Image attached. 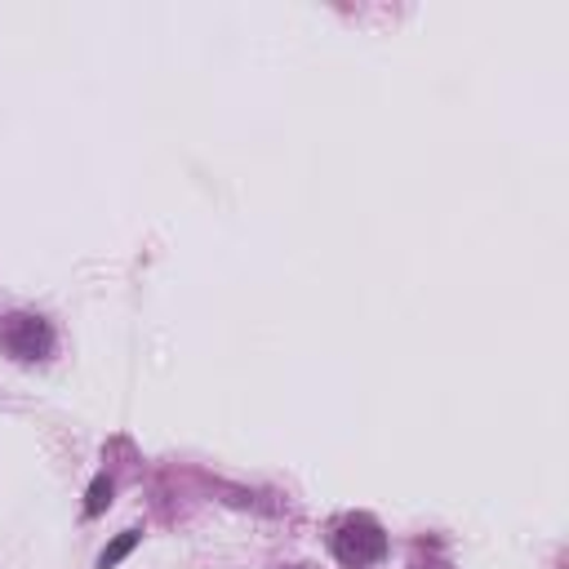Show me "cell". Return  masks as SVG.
Returning <instances> with one entry per match:
<instances>
[{
    "instance_id": "6da1fadb",
    "label": "cell",
    "mask_w": 569,
    "mask_h": 569,
    "mask_svg": "<svg viewBox=\"0 0 569 569\" xmlns=\"http://www.w3.org/2000/svg\"><path fill=\"white\" fill-rule=\"evenodd\" d=\"M333 556L347 565V569H365V565H378L387 556V533L378 520L369 516H347L333 525Z\"/></svg>"
},
{
    "instance_id": "277c9868",
    "label": "cell",
    "mask_w": 569,
    "mask_h": 569,
    "mask_svg": "<svg viewBox=\"0 0 569 569\" xmlns=\"http://www.w3.org/2000/svg\"><path fill=\"white\" fill-rule=\"evenodd\" d=\"M107 493H111V485H107V480H98V485H93V493H89V516H93V511H102Z\"/></svg>"
},
{
    "instance_id": "7a4b0ae2",
    "label": "cell",
    "mask_w": 569,
    "mask_h": 569,
    "mask_svg": "<svg viewBox=\"0 0 569 569\" xmlns=\"http://www.w3.org/2000/svg\"><path fill=\"white\" fill-rule=\"evenodd\" d=\"M0 347L13 360H40V356H49L53 333H49V325L40 316H9L0 325Z\"/></svg>"
},
{
    "instance_id": "3957f363",
    "label": "cell",
    "mask_w": 569,
    "mask_h": 569,
    "mask_svg": "<svg viewBox=\"0 0 569 569\" xmlns=\"http://www.w3.org/2000/svg\"><path fill=\"white\" fill-rule=\"evenodd\" d=\"M133 542H138V533H120V538H116V547H107V551H102V569H107V565H116Z\"/></svg>"
}]
</instances>
